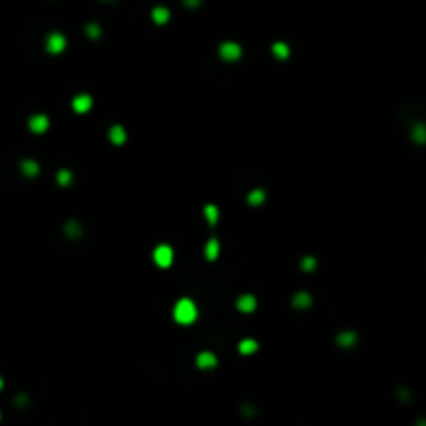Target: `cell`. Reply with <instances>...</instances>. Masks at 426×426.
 Segmentation results:
<instances>
[{"label": "cell", "mask_w": 426, "mask_h": 426, "mask_svg": "<svg viewBox=\"0 0 426 426\" xmlns=\"http://www.w3.org/2000/svg\"><path fill=\"white\" fill-rule=\"evenodd\" d=\"M173 316H175V320H177L179 325L187 326V325H191V323H196V318H198V306H196V303L191 301L189 298H183V300H179V301L175 303Z\"/></svg>", "instance_id": "cell-1"}, {"label": "cell", "mask_w": 426, "mask_h": 426, "mask_svg": "<svg viewBox=\"0 0 426 426\" xmlns=\"http://www.w3.org/2000/svg\"><path fill=\"white\" fill-rule=\"evenodd\" d=\"M219 54L223 60H227V63H237V60L241 58L243 54V48L237 44V42H223V44L219 46Z\"/></svg>", "instance_id": "cell-2"}, {"label": "cell", "mask_w": 426, "mask_h": 426, "mask_svg": "<svg viewBox=\"0 0 426 426\" xmlns=\"http://www.w3.org/2000/svg\"><path fill=\"white\" fill-rule=\"evenodd\" d=\"M44 48L50 52V54H60V52L67 48V38L60 31H52V33H48V36H46Z\"/></svg>", "instance_id": "cell-3"}, {"label": "cell", "mask_w": 426, "mask_h": 426, "mask_svg": "<svg viewBox=\"0 0 426 426\" xmlns=\"http://www.w3.org/2000/svg\"><path fill=\"white\" fill-rule=\"evenodd\" d=\"M152 260H154V264L156 266H160V268H169L171 264H173V248L171 246H158L154 250V254H152Z\"/></svg>", "instance_id": "cell-4"}, {"label": "cell", "mask_w": 426, "mask_h": 426, "mask_svg": "<svg viewBox=\"0 0 426 426\" xmlns=\"http://www.w3.org/2000/svg\"><path fill=\"white\" fill-rule=\"evenodd\" d=\"M27 127L31 129L33 133H44V131H48V127H50V119L44 115V112H36V115L29 117Z\"/></svg>", "instance_id": "cell-5"}, {"label": "cell", "mask_w": 426, "mask_h": 426, "mask_svg": "<svg viewBox=\"0 0 426 426\" xmlns=\"http://www.w3.org/2000/svg\"><path fill=\"white\" fill-rule=\"evenodd\" d=\"M71 106H73L75 112H79V115H85V112L92 110L94 98H92L90 94H77L75 98H73V102H71Z\"/></svg>", "instance_id": "cell-6"}, {"label": "cell", "mask_w": 426, "mask_h": 426, "mask_svg": "<svg viewBox=\"0 0 426 426\" xmlns=\"http://www.w3.org/2000/svg\"><path fill=\"white\" fill-rule=\"evenodd\" d=\"M256 306H258V300L251 293L239 295V300H237V310L239 312H243V314H251V312L256 310Z\"/></svg>", "instance_id": "cell-7"}, {"label": "cell", "mask_w": 426, "mask_h": 426, "mask_svg": "<svg viewBox=\"0 0 426 426\" xmlns=\"http://www.w3.org/2000/svg\"><path fill=\"white\" fill-rule=\"evenodd\" d=\"M108 140H110V144H115V146H123V144L127 142V131H125V127H123V125H112V127L108 129Z\"/></svg>", "instance_id": "cell-8"}, {"label": "cell", "mask_w": 426, "mask_h": 426, "mask_svg": "<svg viewBox=\"0 0 426 426\" xmlns=\"http://www.w3.org/2000/svg\"><path fill=\"white\" fill-rule=\"evenodd\" d=\"M196 366L202 368V370L214 368V366H216V355H214L212 351H200L198 358H196Z\"/></svg>", "instance_id": "cell-9"}, {"label": "cell", "mask_w": 426, "mask_h": 426, "mask_svg": "<svg viewBox=\"0 0 426 426\" xmlns=\"http://www.w3.org/2000/svg\"><path fill=\"white\" fill-rule=\"evenodd\" d=\"M291 303H293V308H298V310H306L312 306V295L308 291H298L293 295Z\"/></svg>", "instance_id": "cell-10"}, {"label": "cell", "mask_w": 426, "mask_h": 426, "mask_svg": "<svg viewBox=\"0 0 426 426\" xmlns=\"http://www.w3.org/2000/svg\"><path fill=\"white\" fill-rule=\"evenodd\" d=\"M219 251H221V243H219V239H216V237H210V239H208V243H206V248H204V256H206V260L214 262V260L219 258Z\"/></svg>", "instance_id": "cell-11"}, {"label": "cell", "mask_w": 426, "mask_h": 426, "mask_svg": "<svg viewBox=\"0 0 426 426\" xmlns=\"http://www.w3.org/2000/svg\"><path fill=\"white\" fill-rule=\"evenodd\" d=\"M21 173H23L25 177H29V179L38 177V173H40V164H38L36 160H31V158H25V160H21Z\"/></svg>", "instance_id": "cell-12"}, {"label": "cell", "mask_w": 426, "mask_h": 426, "mask_svg": "<svg viewBox=\"0 0 426 426\" xmlns=\"http://www.w3.org/2000/svg\"><path fill=\"white\" fill-rule=\"evenodd\" d=\"M169 19H171V11H169L167 6H154V11H152V21H154L156 25L169 23Z\"/></svg>", "instance_id": "cell-13"}, {"label": "cell", "mask_w": 426, "mask_h": 426, "mask_svg": "<svg viewBox=\"0 0 426 426\" xmlns=\"http://www.w3.org/2000/svg\"><path fill=\"white\" fill-rule=\"evenodd\" d=\"M355 343H358V335H355L353 331H343L337 335V345L339 347H353Z\"/></svg>", "instance_id": "cell-14"}, {"label": "cell", "mask_w": 426, "mask_h": 426, "mask_svg": "<svg viewBox=\"0 0 426 426\" xmlns=\"http://www.w3.org/2000/svg\"><path fill=\"white\" fill-rule=\"evenodd\" d=\"M254 351H258V341H256V339H241V341H239V353L250 355V353H254Z\"/></svg>", "instance_id": "cell-15"}, {"label": "cell", "mask_w": 426, "mask_h": 426, "mask_svg": "<svg viewBox=\"0 0 426 426\" xmlns=\"http://www.w3.org/2000/svg\"><path fill=\"white\" fill-rule=\"evenodd\" d=\"M204 216H206L208 225H210V227H214V225L219 223V208H216L214 204H206V206H204Z\"/></svg>", "instance_id": "cell-16"}, {"label": "cell", "mask_w": 426, "mask_h": 426, "mask_svg": "<svg viewBox=\"0 0 426 426\" xmlns=\"http://www.w3.org/2000/svg\"><path fill=\"white\" fill-rule=\"evenodd\" d=\"M266 200V191L264 189H251L248 194V204L250 206H260Z\"/></svg>", "instance_id": "cell-17"}, {"label": "cell", "mask_w": 426, "mask_h": 426, "mask_svg": "<svg viewBox=\"0 0 426 426\" xmlns=\"http://www.w3.org/2000/svg\"><path fill=\"white\" fill-rule=\"evenodd\" d=\"M289 52L291 50H289V46H287L285 42H275V44H273V54L279 60H287V58H289Z\"/></svg>", "instance_id": "cell-18"}, {"label": "cell", "mask_w": 426, "mask_h": 426, "mask_svg": "<svg viewBox=\"0 0 426 426\" xmlns=\"http://www.w3.org/2000/svg\"><path fill=\"white\" fill-rule=\"evenodd\" d=\"M71 181H73V173L69 171V169H60V171L56 173V183H58V185L65 187V185L71 183Z\"/></svg>", "instance_id": "cell-19"}, {"label": "cell", "mask_w": 426, "mask_h": 426, "mask_svg": "<svg viewBox=\"0 0 426 426\" xmlns=\"http://www.w3.org/2000/svg\"><path fill=\"white\" fill-rule=\"evenodd\" d=\"M65 233H67L69 237H79L81 235V225L77 223V221H69L67 227H65Z\"/></svg>", "instance_id": "cell-20"}, {"label": "cell", "mask_w": 426, "mask_h": 426, "mask_svg": "<svg viewBox=\"0 0 426 426\" xmlns=\"http://www.w3.org/2000/svg\"><path fill=\"white\" fill-rule=\"evenodd\" d=\"M85 33H88L90 40H98L100 33H102V29H100L98 23H88V27H85Z\"/></svg>", "instance_id": "cell-21"}, {"label": "cell", "mask_w": 426, "mask_h": 426, "mask_svg": "<svg viewBox=\"0 0 426 426\" xmlns=\"http://www.w3.org/2000/svg\"><path fill=\"white\" fill-rule=\"evenodd\" d=\"M414 140H416V144H424V140H426V135H424V125H416V127H414Z\"/></svg>", "instance_id": "cell-22"}, {"label": "cell", "mask_w": 426, "mask_h": 426, "mask_svg": "<svg viewBox=\"0 0 426 426\" xmlns=\"http://www.w3.org/2000/svg\"><path fill=\"white\" fill-rule=\"evenodd\" d=\"M301 268H303V271H314V268H316V260L312 258V256H306V258L301 260Z\"/></svg>", "instance_id": "cell-23"}, {"label": "cell", "mask_w": 426, "mask_h": 426, "mask_svg": "<svg viewBox=\"0 0 426 426\" xmlns=\"http://www.w3.org/2000/svg\"><path fill=\"white\" fill-rule=\"evenodd\" d=\"M183 4L187 8H198L200 4H202V0H183Z\"/></svg>", "instance_id": "cell-24"}, {"label": "cell", "mask_w": 426, "mask_h": 426, "mask_svg": "<svg viewBox=\"0 0 426 426\" xmlns=\"http://www.w3.org/2000/svg\"><path fill=\"white\" fill-rule=\"evenodd\" d=\"M2 387H4V380H2V376H0V391H2Z\"/></svg>", "instance_id": "cell-25"}]
</instances>
